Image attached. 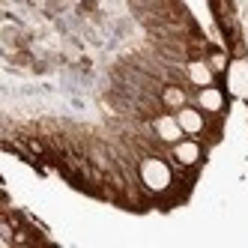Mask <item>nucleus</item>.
Listing matches in <instances>:
<instances>
[{
    "label": "nucleus",
    "instance_id": "f257e3e1",
    "mask_svg": "<svg viewBox=\"0 0 248 248\" xmlns=\"http://www.w3.org/2000/svg\"><path fill=\"white\" fill-rule=\"evenodd\" d=\"M140 183H144L150 191H165V188H170V183H173V173H170L168 162L150 155V158H144V162H140Z\"/></svg>",
    "mask_w": 248,
    "mask_h": 248
},
{
    "label": "nucleus",
    "instance_id": "f03ea898",
    "mask_svg": "<svg viewBox=\"0 0 248 248\" xmlns=\"http://www.w3.org/2000/svg\"><path fill=\"white\" fill-rule=\"evenodd\" d=\"M155 135L165 140V144H176V140H183V126H180V120L176 117H170V114H165V117H155Z\"/></svg>",
    "mask_w": 248,
    "mask_h": 248
},
{
    "label": "nucleus",
    "instance_id": "7ed1b4c3",
    "mask_svg": "<svg viewBox=\"0 0 248 248\" xmlns=\"http://www.w3.org/2000/svg\"><path fill=\"white\" fill-rule=\"evenodd\" d=\"M198 108L206 111V114H221V111H224V93L218 90L216 84L201 87V93H198Z\"/></svg>",
    "mask_w": 248,
    "mask_h": 248
},
{
    "label": "nucleus",
    "instance_id": "20e7f679",
    "mask_svg": "<svg viewBox=\"0 0 248 248\" xmlns=\"http://www.w3.org/2000/svg\"><path fill=\"white\" fill-rule=\"evenodd\" d=\"M227 87L233 96H245L248 93V66L245 60H236L227 66Z\"/></svg>",
    "mask_w": 248,
    "mask_h": 248
},
{
    "label": "nucleus",
    "instance_id": "39448f33",
    "mask_svg": "<svg viewBox=\"0 0 248 248\" xmlns=\"http://www.w3.org/2000/svg\"><path fill=\"white\" fill-rule=\"evenodd\" d=\"M201 155H203V150H201L198 140H176V144H173V158H176V162H180L183 168L198 165V162H201Z\"/></svg>",
    "mask_w": 248,
    "mask_h": 248
},
{
    "label": "nucleus",
    "instance_id": "423d86ee",
    "mask_svg": "<svg viewBox=\"0 0 248 248\" xmlns=\"http://www.w3.org/2000/svg\"><path fill=\"white\" fill-rule=\"evenodd\" d=\"M176 120H180V126H183L186 135H201L206 129V120H203L201 108H188V105H186V108L176 111Z\"/></svg>",
    "mask_w": 248,
    "mask_h": 248
},
{
    "label": "nucleus",
    "instance_id": "0eeeda50",
    "mask_svg": "<svg viewBox=\"0 0 248 248\" xmlns=\"http://www.w3.org/2000/svg\"><path fill=\"white\" fill-rule=\"evenodd\" d=\"M186 72H188V81L194 87H209L212 81H216V72H212V66L206 60H191L186 66Z\"/></svg>",
    "mask_w": 248,
    "mask_h": 248
},
{
    "label": "nucleus",
    "instance_id": "6e6552de",
    "mask_svg": "<svg viewBox=\"0 0 248 248\" xmlns=\"http://www.w3.org/2000/svg\"><path fill=\"white\" fill-rule=\"evenodd\" d=\"M162 102L168 105V108H176V111H180V108H186V93L180 90V87H165V90H162Z\"/></svg>",
    "mask_w": 248,
    "mask_h": 248
},
{
    "label": "nucleus",
    "instance_id": "1a4fd4ad",
    "mask_svg": "<svg viewBox=\"0 0 248 248\" xmlns=\"http://www.w3.org/2000/svg\"><path fill=\"white\" fill-rule=\"evenodd\" d=\"M206 63L212 66V72H224V69H227V57H224V51H212Z\"/></svg>",
    "mask_w": 248,
    "mask_h": 248
}]
</instances>
